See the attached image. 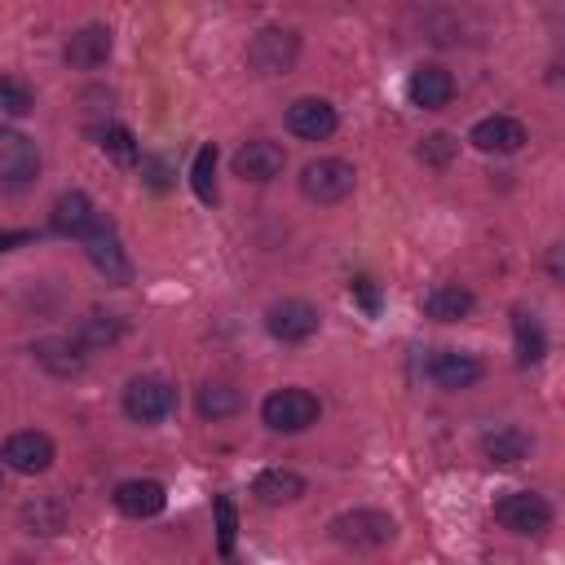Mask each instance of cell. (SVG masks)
Returning a JSON list of instances; mask_svg holds the SVG:
<instances>
[{
  "instance_id": "1",
  "label": "cell",
  "mask_w": 565,
  "mask_h": 565,
  "mask_svg": "<svg viewBox=\"0 0 565 565\" xmlns=\"http://www.w3.org/2000/svg\"><path fill=\"white\" fill-rule=\"evenodd\" d=\"M318 415H322V402L309 388H274L260 402V419L274 433H305L318 424Z\"/></svg>"
},
{
  "instance_id": "2",
  "label": "cell",
  "mask_w": 565,
  "mask_h": 565,
  "mask_svg": "<svg viewBox=\"0 0 565 565\" xmlns=\"http://www.w3.org/2000/svg\"><path fill=\"white\" fill-rule=\"evenodd\" d=\"M327 530H331V539H335V543L358 547V552L384 547V543L397 534L393 516H388V512H380V508H353V512H340Z\"/></svg>"
},
{
  "instance_id": "3",
  "label": "cell",
  "mask_w": 565,
  "mask_h": 565,
  "mask_svg": "<svg viewBox=\"0 0 565 565\" xmlns=\"http://www.w3.org/2000/svg\"><path fill=\"white\" fill-rule=\"evenodd\" d=\"M177 411V388L163 375H132L124 388V415L137 424H159Z\"/></svg>"
},
{
  "instance_id": "4",
  "label": "cell",
  "mask_w": 565,
  "mask_h": 565,
  "mask_svg": "<svg viewBox=\"0 0 565 565\" xmlns=\"http://www.w3.org/2000/svg\"><path fill=\"white\" fill-rule=\"evenodd\" d=\"M353 185H358V172L349 159H313L300 168V190L313 203H340L353 194Z\"/></svg>"
},
{
  "instance_id": "5",
  "label": "cell",
  "mask_w": 565,
  "mask_h": 565,
  "mask_svg": "<svg viewBox=\"0 0 565 565\" xmlns=\"http://www.w3.org/2000/svg\"><path fill=\"white\" fill-rule=\"evenodd\" d=\"M494 521L512 534H543L552 525V503L534 490H508L503 499H494Z\"/></svg>"
},
{
  "instance_id": "6",
  "label": "cell",
  "mask_w": 565,
  "mask_h": 565,
  "mask_svg": "<svg viewBox=\"0 0 565 565\" xmlns=\"http://www.w3.org/2000/svg\"><path fill=\"white\" fill-rule=\"evenodd\" d=\"M300 57V35L287 31V26H265L256 31V40L247 44V62L260 71V75H282L291 71Z\"/></svg>"
},
{
  "instance_id": "7",
  "label": "cell",
  "mask_w": 565,
  "mask_h": 565,
  "mask_svg": "<svg viewBox=\"0 0 565 565\" xmlns=\"http://www.w3.org/2000/svg\"><path fill=\"white\" fill-rule=\"evenodd\" d=\"M40 172V150L31 137L13 132V128H0V185L9 190H22L31 185Z\"/></svg>"
},
{
  "instance_id": "8",
  "label": "cell",
  "mask_w": 565,
  "mask_h": 565,
  "mask_svg": "<svg viewBox=\"0 0 565 565\" xmlns=\"http://www.w3.org/2000/svg\"><path fill=\"white\" fill-rule=\"evenodd\" d=\"M265 327H269L274 340L300 344V340H309V335L318 331V309H313L309 300H278V305H269Z\"/></svg>"
},
{
  "instance_id": "9",
  "label": "cell",
  "mask_w": 565,
  "mask_h": 565,
  "mask_svg": "<svg viewBox=\"0 0 565 565\" xmlns=\"http://www.w3.org/2000/svg\"><path fill=\"white\" fill-rule=\"evenodd\" d=\"M424 371H428V380L437 384V388H446V393H459V388H472L477 380H481V362L472 358V353H459V349H437L428 362H424Z\"/></svg>"
},
{
  "instance_id": "10",
  "label": "cell",
  "mask_w": 565,
  "mask_h": 565,
  "mask_svg": "<svg viewBox=\"0 0 565 565\" xmlns=\"http://www.w3.org/2000/svg\"><path fill=\"white\" fill-rule=\"evenodd\" d=\"M0 455H4V463H9L13 472L35 477V472H49V463H53V437L40 433V428H22V433H13V437L4 441Z\"/></svg>"
},
{
  "instance_id": "11",
  "label": "cell",
  "mask_w": 565,
  "mask_h": 565,
  "mask_svg": "<svg viewBox=\"0 0 565 565\" xmlns=\"http://www.w3.org/2000/svg\"><path fill=\"white\" fill-rule=\"evenodd\" d=\"M84 252H88L93 269L106 274V282H128V278H132V265H128V256H124V247H119V238H115L110 225L97 221V225L84 234Z\"/></svg>"
},
{
  "instance_id": "12",
  "label": "cell",
  "mask_w": 565,
  "mask_h": 565,
  "mask_svg": "<svg viewBox=\"0 0 565 565\" xmlns=\"http://www.w3.org/2000/svg\"><path fill=\"white\" fill-rule=\"evenodd\" d=\"M468 141L486 154H516L525 146V124L512 119V115H486V119L472 124Z\"/></svg>"
},
{
  "instance_id": "13",
  "label": "cell",
  "mask_w": 565,
  "mask_h": 565,
  "mask_svg": "<svg viewBox=\"0 0 565 565\" xmlns=\"http://www.w3.org/2000/svg\"><path fill=\"white\" fill-rule=\"evenodd\" d=\"M282 168H287V150L278 141L256 137L234 150V177H243V181H274Z\"/></svg>"
},
{
  "instance_id": "14",
  "label": "cell",
  "mask_w": 565,
  "mask_h": 565,
  "mask_svg": "<svg viewBox=\"0 0 565 565\" xmlns=\"http://www.w3.org/2000/svg\"><path fill=\"white\" fill-rule=\"evenodd\" d=\"M406 93H411V102H415L419 110H441V106H450V97H455V75H450L446 66H437V62H419V66L411 71Z\"/></svg>"
},
{
  "instance_id": "15",
  "label": "cell",
  "mask_w": 565,
  "mask_h": 565,
  "mask_svg": "<svg viewBox=\"0 0 565 565\" xmlns=\"http://www.w3.org/2000/svg\"><path fill=\"white\" fill-rule=\"evenodd\" d=\"M110 499H115V508H119L124 516H132V521L159 516V512L168 508V490H163L159 481H150V477H132V481H119Z\"/></svg>"
},
{
  "instance_id": "16",
  "label": "cell",
  "mask_w": 565,
  "mask_h": 565,
  "mask_svg": "<svg viewBox=\"0 0 565 565\" xmlns=\"http://www.w3.org/2000/svg\"><path fill=\"white\" fill-rule=\"evenodd\" d=\"M335 124H340V119H335V106L322 102V97H296V102L287 106V128H291L296 137H305V141L331 137Z\"/></svg>"
},
{
  "instance_id": "17",
  "label": "cell",
  "mask_w": 565,
  "mask_h": 565,
  "mask_svg": "<svg viewBox=\"0 0 565 565\" xmlns=\"http://www.w3.org/2000/svg\"><path fill=\"white\" fill-rule=\"evenodd\" d=\"M106 57H110V26H102V22L79 26V31L66 40V62H71L75 71H93V66H102Z\"/></svg>"
},
{
  "instance_id": "18",
  "label": "cell",
  "mask_w": 565,
  "mask_h": 565,
  "mask_svg": "<svg viewBox=\"0 0 565 565\" xmlns=\"http://www.w3.org/2000/svg\"><path fill=\"white\" fill-rule=\"evenodd\" d=\"M93 225H97V212H93V203H88L84 190H66V194H57V203H53V230H57V234H66V238H84Z\"/></svg>"
},
{
  "instance_id": "19",
  "label": "cell",
  "mask_w": 565,
  "mask_h": 565,
  "mask_svg": "<svg viewBox=\"0 0 565 565\" xmlns=\"http://www.w3.org/2000/svg\"><path fill=\"white\" fill-rule=\"evenodd\" d=\"M35 362L53 375H79L84 371V349L71 340V335H49V340H35L31 344Z\"/></svg>"
},
{
  "instance_id": "20",
  "label": "cell",
  "mask_w": 565,
  "mask_h": 565,
  "mask_svg": "<svg viewBox=\"0 0 565 565\" xmlns=\"http://www.w3.org/2000/svg\"><path fill=\"white\" fill-rule=\"evenodd\" d=\"M472 305H477V296L468 287H459V282H441V287H433L424 296V313L437 318V322H459V318L472 313Z\"/></svg>"
},
{
  "instance_id": "21",
  "label": "cell",
  "mask_w": 565,
  "mask_h": 565,
  "mask_svg": "<svg viewBox=\"0 0 565 565\" xmlns=\"http://www.w3.org/2000/svg\"><path fill=\"white\" fill-rule=\"evenodd\" d=\"M252 494H256L260 503H269V508H278V503H296V499L305 494V477L291 472V468H265V472L252 481Z\"/></svg>"
},
{
  "instance_id": "22",
  "label": "cell",
  "mask_w": 565,
  "mask_h": 565,
  "mask_svg": "<svg viewBox=\"0 0 565 565\" xmlns=\"http://www.w3.org/2000/svg\"><path fill=\"white\" fill-rule=\"evenodd\" d=\"M512 335H516V362H521V366L543 362V353H547V335H543V322H539L534 313L516 309V313H512Z\"/></svg>"
},
{
  "instance_id": "23",
  "label": "cell",
  "mask_w": 565,
  "mask_h": 565,
  "mask_svg": "<svg viewBox=\"0 0 565 565\" xmlns=\"http://www.w3.org/2000/svg\"><path fill=\"white\" fill-rule=\"evenodd\" d=\"M481 450H486L490 463H521L530 455V437L516 424H503V428H494V433L481 437Z\"/></svg>"
},
{
  "instance_id": "24",
  "label": "cell",
  "mask_w": 565,
  "mask_h": 565,
  "mask_svg": "<svg viewBox=\"0 0 565 565\" xmlns=\"http://www.w3.org/2000/svg\"><path fill=\"white\" fill-rule=\"evenodd\" d=\"M119 335H124V322L115 313H102V309L84 313L79 327H75V344L79 349H110Z\"/></svg>"
},
{
  "instance_id": "25",
  "label": "cell",
  "mask_w": 565,
  "mask_h": 565,
  "mask_svg": "<svg viewBox=\"0 0 565 565\" xmlns=\"http://www.w3.org/2000/svg\"><path fill=\"white\" fill-rule=\"evenodd\" d=\"M199 415L203 419H230V415H238V406H243V397H238V388L234 384H225V380H212V384H203L199 388Z\"/></svg>"
},
{
  "instance_id": "26",
  "label": "cell",
  "mask_w": 565,
  "mask_h": 565,
  "mask_svg": "<svg viewBox=\"0 0 565 565\" xmlns=\"http://www.w3.org/2000/svg\"><path fill=\"white\" fill-rule=\"evenodd\" d=\"M93 137H97V150L102 154H110L115 163H137V154H141V146H137V137H132V128H124V124H102V128H93Z\"/></svg>"
},
{
  "instance_id": "27",
  "label": "cell",
  "mask_w": 565,
  "mask_h": 565,
  "mask_svg": "<svg viewBox=\"0 0 565 565\" xmlns=\"http://www.w3.org/2000/svg\"><path fill=\"white\" fill-rule=\"evenodd\" d=\"M190 185H194L199 203H216V146H199L194 168H190Z\"/></svg>"
},
{
  "instance_id": "28",
  "label": "cell",
  "mask_w": 565,
  "mask_h": 565,
  "mask_svg": "<svg viewBox=\"0 0 565 565\" xmlns=\"http://www.w3.org/2000/svg\"><path fill=\"white\" fill-rule=\"evenodd\" d=\"M22 521L31 525V534H62L66 512H62V503H57V499H35V503H26V508H22Z\"/></svg>"
},
{
  "instance_id": "29",
  "label": "cell",
  "mask_w": 565,
  "mask_h": 565,
  "mask_svg": "<svg viewBox=\"0 0 565 565\" xmlns=\"http://www.w3.org/2000/svg\"><path fill=\"white\" fill-rule=\"evenodd\" d=\"M455 150H459V141H455L450 132H428V137L419 141V159L433 163V168H446V163L455 159Z\"/></svg>"
},
{
  "instance_id": "30",
  "label": "cell",
  "mask_w": 565,
  "mask_h": 565,
  "mask_svg": "<svg viewBox=\"0 0 565 565\" xmlns=\"http://www.w3.org/2000/svg\"><path fill=\"white\" fill-rule=\"evenodd\" d=\"M35 106V93L26 88V84H18V79H0V115H26Z\"/></svg>"
},
{
  "instance_id": "31",
  "label": "cell",
  "mask_w": 565,
  "mask_h": 565,
  "mask_svg": "<svg viewBox=\"0 0 565 565\" xmlns=\"http://www.w3.org/2000/svg\"><path fill=\"white\" fill-rule=\"evenodd\" d=\"M216 534H221V556H230L234 552V530H238V521H234V503L225 499V494H216Z\"/></svg>"
},
{
  "instance_id": "32",
  "label": "cell",
  "mask_w": 565,
  "mask_h": 565,
  "mask_svg": "<svg viewBox=\"0 0 565 565\" xmlns=\"http://www.w3.org/2000/svg\"><path fill=\"white\" fill-rule=\"evenodd\" d=\"M349 291L366 305V313H375V309H380V291H375V282H371V278H353V282H349Z\"/></svg>"
},
{
  "instance_id": "33",
  "label": "cell",
  "mask_w": 565,
  "mask_h": 565,
  "mask_svg": "<svg viewBox=\"0 0 565 565\" xmlns=\"http://www.w3.org/2000/svg\"><path fill=\"white\" fill-rule=\"evenodd\" d=\"M26 243H31V230H0V256L13 247H26Z\"/></svg>"
},
{
  "instance_id": "34",
  "label": "cell",
  "mask_w": 565,
  "mask_h": 565,
  "mask_svg": "<svg viewBox=\"0 0 565 565\" xmlns=\"http://www.w3.org/2000/svg\"><path fill=\"white\" fill-rule=\"evenodd\" d=\"M146 172H150L146 181H150L154 190H163V185H168V177H163V163H159V159H146Z\"/></svg>"
}]
</instances>
